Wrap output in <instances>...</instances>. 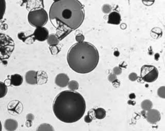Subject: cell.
Wrapping results in <instances>:
<instances>
[{
	"mask_svg": "<svg viewBox=\"0 0 165 131\" xmlns=\"http://www.w3.org/2000/svg\"><path fill=\"white\" fill-rule=\"evenodd\" d=\"M86 111V102L80 93L72 90L62 91L53 102V112L58 120L67 123L79 121Z\"/></svg>",
	"mask_w": 165,
	"mask_h": 131,
	"instance_id": "obj_1",
	"label": "cell"
},
{
	"mask_svg": "<svg viewBox=\"0 0 165 131\" xmlns=\"http://www.w3.org/2000/svg\"><path fill=\"white\" fill-rule=\"evenodd\" d=\"M49 18L51 23L55 21L58 27L74 30L82 24L85 10L78 0H55L50 8Z\"/></svg>",
	"mask_w": 165,
	"mask_h": 131,
	"instance_id": "obj_2",
	"label": "cell"
},
{
	"mask_svg": "<svg viewBox=\"0 0 165 131\" xmlns=\"http://www.w3.org/2000/svg\"><path fill=\"white\" fill-rule=\"evenodd\" d=\"M67 62L75 72L86 74L97 67L99 52L95 46L88 42L77 43L71 46L67 54Z\"/></svg>",
	"mask_w": 165,
	"mask_h": 131,
	"instance_id": "obj_3",
	"label": "cell"
},
{
	"mask_svg": "<svg viewBox=\"0 0 165 131\" xmlns=\"http://www.w3.org/2000/svg\"><path fill=\"white\" fill-rule=\"evenodd\" d=\"M48 16L45 9L39 8L29 12L28 21L31 26L34 27H43L48 22Z\"/></svg>",
	"mask_w": 165,
	"mask_h": 131,
	"instance_id": "obj_4",
	"label": "cell"
},
{
	"mask_svg": "<svg viewBox=\"0 0 165 131\" xmlns=\"http://www.w3.org/2000/svg\"><path fill=\"white\" fill-rule=\"evenodd\" d=\"M159 71L156 67L152 65H144L141 69V79L146 82H154L158 79Z\"/></svg>",
	"mask_w": 165,
	"mask_h": 131,
	"instance_id": "obj_5",
	"label": "cell"
},
{
	"mask_svg": "<svg viewBox=\"0 0 165 131\" xmlns=\"http://www.w3.org/2000/svg\"><path fill=\"white\" fill-rule=\"evenodd\" d=\"M34 37L39 41H45L47 40L49 37L48 30L45 27H38L34 32Z\"/></svg>",
	"mask_w": 165,
	"mask_h": 131,
	"instance_id": "obj_6",
	"label": "cell"
},
{
	"mask_svg": "<svg viewBox=\"0 0 165 131\" xmlns=\"http://www.w3.org/2000/svg\"><path fill=\"white\" fill-rule=\"evenodd\" d=\"M161 114L159 111L157 109H152L147 111L146 114V119L148 123L151 124H155L161 120Z\"/></svg>",
	"mask_w": 165,
	"mask_h": 131,
	"instance_id": "obj_7",
	"label": "cell"
},
{
	"mask_svg": "<svg viewBox=\"0 0 165 131\" xmlns=\"http://www.w3.org/2000/svg\"><path fill=\"white\" fill-rule=\"evenodd\" d=\"M7 108L9 113L13 115H18L22 111L23 105L20 101L13 100L9 102Z\"/></svg>",
	"mask_w": 165,
	"mask_h": 131,
	"instance_id": "obj_8",
	"label": "cell"
},
{
	"mask_svg": "<svg viewBox=\"0 0 165 131\" xmlns=\"http://www.w3.org/2000/svg\"><path fill=\"white\" fill-rule=\"evenodd\" d=\"M70 82V79L67 75L65 73H60L55 77V84L60 87H65L68 86Z\"/></svg>",
	"mask_w": 165,
	"mask_h": 131,
	"instance_id": "obj_9",
	"label": "cell"
},
{
	"mask_svg": "<svg viewBox=\"0 0 165 131\" xmlns=\"http://www.w3.org/2000/svg\"><path fill=\"white\" fill-rule=\"evenodd\" d=\"M26 3L27 8L30 11L43 8L41 7H43V0H27Z\"/></svg>",
	"mask_w": 165,
	"mask_h": 131,
	"instance_id": "obj_10",
	"label": "cell"
},
{
	"mask_svg": "<svg viewBox=\"0 0 165 131\" xmlns=\"http://www.w3.org/2000/svg\"><path fill=\"white\" fill-rule=\"evenodd\" d=\"M26 82L30 85H35L38 84L37 80V71L30 70L27 71L25 74Z\"/></svg>",
	"mask_w": 165,
	"mask_h": 131,
	"instance_id": "obj_11",
	"label": "cell"
},
{
	"mask_svg": "<svg viewBox=\"0 0 165 131\" xmlns=\"http://www.w3.org/2000/svg\"><path fill=\"white\" fill-rule=\"evenodd\" d=\"M121 17L119 12L114 11L108 15V23L112 24H119L121 23Z\"/></svg>",
	"mask_w": 165,
	"mask_h": 131,
	"instance_id": "obj_12",
	"label": "cell"
},
{
	"mask_svg": "<svg viewBox=\"0 0 165 131\" xmlns=\"http://www.w3.org/2000/svg\"><path fill=\"white\" fill-rule=\"evenodd\" d=\"M18 123L16 120L13 119L6 120L4 123V127L7 131H15L18 129Z\"/></svg>",
	"mask_w": 165,
	"mask_h": 131,
	"instance_id": "obj_13",
	"label": "cell"
},
{
	"mask_svg": "<svg viewBox=\"0 0 165 131\" xmlns=\"http://www.w3.org/2000/svg\"><path fill=\"white\" fill-rule=\"evenodd\" d=\"M37 80H38V84L39 85L46 84L48 81L47 73L44 71H37Z\"/></svg>",
	"mask_w": 165,
	"mask_h": 131,
	"instance_id": "obj_14",
	"label": "cell"
},
{
	"mask_svg": "<svg viewBox=\"0 0 165 131\" xmlns=\"http://www.w3.org/2000/svg\"><path fill=\"white\" fill-rule=\"evenodd\" d=\"M11 84L14 86H20L23 82V77L19 74H14L11 76Z\"/></svg>",
	"mask_w": 165,
	"mask_h": 131,
	"instance_id": "obj_15",
	"label": "cell"
},
{
	"mask_svg": "<svg viewBox=\"0 0 165 131\" xmlns=\"http://www.w3.org/2000/svg\"><path fill=\"white\" fill-rule=\"evenodd\" d=\"M94 115L95 118L102 120L106 116V111L103 108H98L94 110Z\"/></svg>",
	"mask_w": 165,
	"mask_h": 131,
	"instance_id": "obj_16",
	"label": "cell"
},
{
	"mask_svg": "<svg viewBox=\"0 0 165 131\" xmlns=\"http://www.w3.org/2000/svg\"><path fill=\"white\" fill-rule=\"evenodd\" d=\"M59 43H60V39H58V37L56 35H55V34H51V35L49 36L47 39V43L50 46L58 45Z\"/></svg>",
	"mask_w": 165,
	"mask_h": 131,
	"instance_id": "obj_17",
	"label": "cell"
},
{
	"mask_svg": "<svg viewBox=\"0 0 165 131\" xmlns=\"http://www.w3.org/2000/svg\"><path fill=\"white\" fill-rule=\"evenodd\" d=\"M141 107L143 111H148L152 109L153 104H152V101H150V100H143L141 102Z\"/></svg>",
	"mask_w": 165,
	"mask_h": 131,
	"instance_id": "obj_18",
	"label": "cell"
},
{
	"mask_svg": "<svg viewBox=\"0 0 165 131\" xmlns=\"http://www.w3.org/2000/svg\"><path fill=\"white\" fill-rule=\"evenodd\" d=\"M36 131H54V129L48 123H42L37 128Z\"/></svg>",
	"mask_w": 165,
	"mask_h": 131,
	"instance_id": "obj_19",
	"label": "cell"
},
{
	"mask_svg": "<svg viewBox=\"0 0 165 131\" xmlns=\"http://www.w3.org/2000/svg\"><path fill=\"white\" fill-rule=\"evenodd\" d=\"M68 89L72 90V91H76V90H77L79 88V84L76 80L70 81L68 84Z\"/></svg>",
	"mask_w": 165,
	"mask_h": 131,
	"instance_id": "obj_20",
	"label": "cell"
},
{
	"mask_svg": "<svg viewBox=\"0 0 165 131\" xmlns=\"http://www.w3.org/2000/svg\"><path fill=\"white\" fill-rule=\"evenodd\" d=\"M0 86H1V94H0V98H3L7 95V86L5 84L2 82H0Z\"/></svg>",
	"mask_w": 165,
	"mask_h": 131,
	"instance_id": "obj_21",
	"label": "cell"
},
{
	"mask_svg": "<svg viewBox=\"0 0 165 131\" xmlns=\"http://www.w3.org/2000/svg\"><path fill=\"white\" fill-rule=\"evenodd\" d=\"M157 95L160 98L165 99V86H161L157 89Z\"/></svg>",
	"mask_w": 165,
	"mask_h": 131,
	"instance_id": "obj_22",
	"label": "cell"
},
{
	"mask_svg": "<svg viewBox=\"0 0 165 131\" xmlns=\"http://www.w3.org/2000/svg\"><path fill=\"white\" fill-rule=\"evenodd\" d=\"M50 50H51V54L52 55H55V54H58V53L60 52V48H59V47H58L57 45L51 46H50Z\"/></svg>",
	"mask_w": 165,
	"mask_h": 131,
	"instance_id": "obj_23",
	"label": "cell"
},
{
	"mask_svg": "<svg viewBox=\"0 0 165 131\" xmlns=\"http://www.w3.org/2000/svg\"><path fill=\"white\" fill-rule=\"evenodd\" d=\"M112 10V8H111V6L109 5L108 4H105L102 7V11L103 13L105 14H108L110 13Z\"/></svg>",
	"mask_w": 165,
	"mask_h": 131,
	"instance_id": "obj_24",
	"label": "cell"
},
{
	"mask_svg": "<svg viewBox=\"0 0 165 131\" xmlns=\"http://www.w3.org/2000/svg\"><path fill=\"white\" fill-rule=\"evenodd\" d=\"M142 2L145 5L147 6V7H150V6L154 3L155 0H142Z\"/></svg>",
	"mask_w": 165,
	"mask_h": 131,
	"instance_id": "obj_25",
	"label": "cell"
},
{
	"mask_svg": "<svg viewBox=\"0 0 165 131\" xmlns=\"http://www.w3.org/2000/svg\"><path fill=\"white\" fill-rule=\"evenodd\" d=\"M138 75H137L136 73H131L128 76V79L132 81V82H134V81L137 80L138 79Z\"/></svg>",
	"mask_w": 165,
	"mask_h": 131,
	"instance_id": "obj_26",
	"label": "cell"
},
{
	"mask_svg": "<svg viewBox=\"0 0 165 131\" xmlns=\"http://www.w3.org/2000/svg\"><path fill=\"white\" fill-rule=\"evenodd\" d=\"M113 72L114 74H116V75H121V73H122V70H121L120 67L116 66L113 69Z\"/></svg>",
	"mask_w": 165,
	"mask_h": 131,
	"instance_id": "obj_27",
	"label": "cell"
},
{
	"mask_svg": "<svg viewBox=\"0 0 165 131\" xmlns=\"http://www.w3.org/2000/svg\"><path fill=\"white\" fill-rule=\"evenodd\" d=\"M108 79L109 81H110V82H113L114 81L117 80V75L114 73H111V74L109 75V76L108 77Z\"/></svg>",
	"mask_w": 165,
	"mask_h": 131,
	"instance_id": "obj_28",
	"label": "cell"
},
{
	"mask_svg": "<svg viewBox=\"0 0 165 131\" xmlns=\"http://www.w3.org/2000/svg\"><path fill=\"white\" fill-rule=\"evenodd\" d=\"M76 40L77 43L84 42V40H85V37H84V36L81 35V34H79V35L76 36Z\"/></svg>",
	"mask_w": 165,
	"mask_h": 131,
	"instance_id": "obj_29",
	"label": "cell"
},
{
	"mask_svg": "<svg viewBox=\"0 0 165 131\" xmlns=\"http://www.w3.org/2000/svg\"><path fill=\"white\" fill-rule=\"evenodd\" d=\"M92 120H93V118H92V117L91 116H90V114H87L86 116H85V118H84V120H85V122L86 123H88L91 122V121H92Z\"/></svg>",
	"mask_w": 165,
	"mask_h": 131,
	"instance_id": "obj_30",
	"label": "cell"
},
{
	"mask_svg": "<svg viewBox=\"0 0 165 131\" xmlns=\"http://www.w3.org/2000/svg\"><path fill=\"white\" fill-rule=\"evenodd\" d=\"M112 85H113V86L114 87H116V88H117V87H119V86H120V82L117 79V80H116L115 81H114V82H112Z\"/></svg>",
	"mask_w": 165,
	"mask_h": 131,
	"instance_id": "obj_31",
	"label": "cell"
},
{
	"mask_svg": "<svg viewBox=\"0 0 165 131\" xmlns=\"http://www.w3.org/2000/svg\"><path fill=\"white\" fill-rule=\"evenodd\" d=\"M34 119V116L32 114H28L27 116V120H30V121H32Z\"/></svg>",
	"mask_w": 165,
	"mask_h": 131,
	"instance_id": "obj_32",
	"label": "cell"
},
{
	"mask_svg": "<svg viewBox=\"0 0 165 131\" xmlns=\"http://www.w3.org/2000/svg\"><path fill=\"white\" fill-rule=\"evenodd\" d=\"M32 121H30V120H27V121H26V126L28 127H30L32 126Z\"/></svg>",
	"mask_w": 165,
	"mask_h": 131,
	"instance_id": "obj_33",
	"label": "cell"
},
{
	"mask_svg": "<svg viewBox=\"0 0 165 131\" xmlns=\"http://www.w3.org/2000/svg\"><path fill=\"white\" fill-rule=\"evenodd\" d=\"M135 97H136V96H135V95H134V94H133V93H132V94L130 95V98H131V99L135 98Z\"/></svg>",
	"mask_w": 165,
	"mask_h": 131,
	"instance_id": "obj_34",
	"label": "cell"
}]
</instances>
